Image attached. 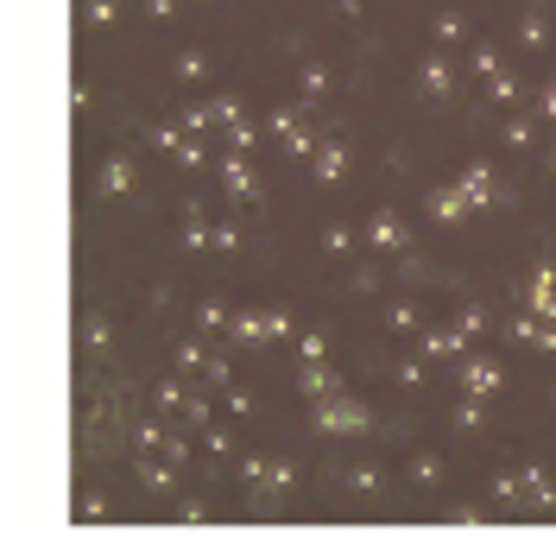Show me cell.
<instances>
[{"mask_svg":"<svg viewBox=\"0 0 556 538\" xmlns=\"http://www.w3.org/2000/svg\"><path fill=\"white\" fill-rule=\"evenodd\" d=\"M184 418H190V425L203 430V425H208V399H203V393H190V405H184Z\"/></svg>","mask_w":556,"mask_h":538,"instance_id":"54","label":"cell"},{"mask_svg":"<svg viewBox=\"0 0 556 538\" xmlns=\"http://www.w3.org/2000/svg\"><path fill=\"white\" fill-rule=\"evenodd\" d=\"M455 425H462V430H481L486 425V393H468V387H462V399H455Z\"/></svg>","mask_w":556,"mask_h":538,"instance_id":"23","label":"cell"},{"mask_svg":"<svg viewBox=\"0 0 556 538\" xmlns=\"http://www.w3.org/2000/svg\"><path fill=\"white\" fill-rule=\"evenodd\" d=\"M519 481H525V513H551L556 506V481L538 463H519Z\"/></svg>","mask_w":556,"mask_h":538,"instance_id":"11","label":"cell"},{"mask_svg":"<svg viewBox=\"0 0 556 538\" xmlns=\"http://www.w3.org/2000/svg\"><path fill=\"white\" fill-rule=\"evenodd\" d=\"M266 127H273L278 140H285V134H298V127H304V102H278V108H273V121H266Z\"/></svg>","mask_w":556,"mask_h":538,"instance_id":"30","label":"cell"},{"mask_svg":"<svg viewBox=\"0 0 556 538\" xmlns=\"http://www.w3.org/2000/svg\"><path fill=\"white\" fill-rule=\"evenodd\" d=\"M430 33H437V45H443V51H450V45H462V38H468V20H462V13H455V7H443V13H437V26H430Z\"/></svg>","mask_w":556,"mask_h":538,"instance_id":"26","label":"cell"},{"mask_svg":"<svg viewBox=\"0 0 556 538\" xmlns=\"http://www.w3.org/2000/svg\"><path fill=\"white\" fill-rule=\"evenodd\" d=\"M525 304H531L538 317H551V323H556V266H551V260L531 273V291H525Z\"/></svg>","mask_w":556,"mask_h":538,"instance_id":"15","label":"cell"},{"mask_svg":"<svg viewBox=\"0 0 556 538\" xmlns=\"http://www.w3.org/2000/svg\"><path fill=\"white\" fill-rule=\"evenodd\" d=\"M538 121H544L538 108H531V114H513V121H506V146H531L538 140Z\"/></svg>","mask_w":556,"mask_h":538,"instance_id":"31","label":"cell"},{"mask_svg":"<svg viewBox=\"0 0 556 538\" xmlns=\"http://www.w3.org/2000/svg\"><path fill=\"white\" fill-rule=\"evenodd\" d=\"M493 501H500V506H519V513H525V481H519V468L493 475Z\"/></svg>","mask_w":556,"mask_h":538,"instance_id":"27","label":"cell"},{"mask_svg":"<svg viewBox=\"0 0 556 538\" xmlns=\"http://www.w3.org/2000/svg\"><path fill=\"white\" fill-rule=\"evenodd\" d=\"M208 367V336H184L177 342V374H203Z\"/></svg>","mask_w":556,"mask_h":538,"instance_id":"22","label":"cell"},{"mask_svg":"<svg viewBox=\"0 0 556 538\" xmlns=\"http://www.w3.org/2000/svg\"><path fill=\"white\" fill-rule=\"evenodd\" d=\"M323 248L336 253V260H348V253H354V228H348V222H329V228H323Z\"/></svg>","mask_w":556,"mask_h":538,"instance_id":"37","label":"cell"},{"mask_svg":"<svg viewBox=\"0 0 556 538\" xmlns=\"http://www.w3.org/2000/svg\"><path fill=\"white\" fill-rule=\"evenodd\" d=\"M146 13H152V20L165 26V20H177V0H146Z\"/></svg>","mask_w":556,"mask_h":538,"instance_id":"57","label":"cell"},{"mask_svg":"<svg viewBox=\"0 0 556 538\" xmlns=\"http://www.w3.org/2000/svg\"><path fill=\"white\" fill-rule=\"evenodd\" d=\"M266 329H273V342H278V336H291V317H285L278 304H266Z\"/></svg>","mask_w":556,"mask_h":538,"instance_id":"55","label":"cell"},{"mask_svg":"<svg viewBox=\"0 0 556 538\" xmlns=\"http://www.w3.org/2000/svg\"><path fill=\"white\" fill-rule=\"evenodd\" d=\"M184 134H215V102H184Z\"/></svg>","mask_w":556,"mask_h":538,"instance_id":"32","label":"cell"},{"mask_svg":"<svg viewBox=\"0 0 556 538\" xmlns=\"http://www.w3.org/2000/svg\"><path fill=\"white\" fill-rule=\"evenodd\" d=\"M76 520H89V526L108 520V495H83V501H76Z\"/></svg>","mask_w":556,"mask_h":538,"instance_id":"49","label":"cell"},{"mask_svg":"<svg viewBox=\"0 0 556 538\" xmlns=\"http://www.w3.org/2000/svg\"><path fill=\"white\" fill-rule=\"evenodd\" d=\"M228 323H235L228 298H203V304H197V329H203V336H228Z\"/></svg>","mask_w":556,"mask_h":538,"instance_id":"19","label":"cell"},{"mask_svg":"<svg viewBox=\"0 0 556 538\" xmlns=\"http://www.w3.org/2000/svg\"><path fill=\"white\" fill-rule=\"evenodd\" d=\"M386 323H392V329H424V311H417L412 298H392V304H386Z\"/></svg>","mask_w":556,"mask_h":538,"instance_id":"33","label":"cell"},{"mask_svg":"<svg viewBox=\"0 0 556 538\" xmlns=\"http://www.w3.org/2000/svg\"><path fill=\"white\" fill-rule=\"evenodd\" d=\"M417 89H424L430 102H450V96H455V58L443 51V45H437V51L417 64Z\"/></svg>","mask_w":556,"mask_h":538,"instance_id":"4","label":"cell"},{"mask_svg":"<svg viewBox=\"0 0 556 538\" xmlns=\"http://www.w3.org/2000/svg\"><path fill=\"white\" fill-rule=\"evenodd\" d=\"M228 342L247 349V355H253V349H266V342H273V329H266V304H241L235 323H228Z\"/></svg>","mask_w":556,"mask_h":538,"instance_id":"7","label":"cell"},{"mask_svg":"<svg viewBox=\"0 0 556 538\" xmlns=\"http://www.w3.org/2000/svg\"><path fill=\"white\" fill-rule=\"evenodd\" d=\"M544 38H551V20H544V7H525V13H519V45H525V51H538Z\"/></svg>","mask_w":556,"mask_h":538,"instance_id":"21","label":"cell"},{"mask_svg":"<svg viewBox=\"0 0 556 538\" xmlns=\"http://www.w3.org/2000/svg\"><path fill=\"white\" fill-rule=\"evenodd\" d=\"M134 184H139L134 152H108V159H102V172H96V203H114V197H127Z\"/></svg>","mask_w":556,"mask_h":538,"instance_id":"3","label":"cell"},{"mask_svg":"<svg viewBox=\"0 0 556 538\" xmlns=\"http://www.w3.org/2000/svg\"><path fill=\"white\" fill-rule=\"evenodd\" d=\"M152 405H159V412H184V405H190V387H184V380H159V387H152Z\"/></svg>","mask_w":556,"mask_h":538,"instance_id":"28","label":"cell"},{"mask_svg":"<svg viewBox=\"0 0 556 538\" xmlns=\"http://www.w3.org/2000/svg\"><path fill=\"white\" fill-rule=\"evenodd\" d=\"M298 393H304V399H329V393H342V380L329 374V361H304V374H298Z\"/></svg>","mask_w":556,"mask_h":538,"instance_id":"17","label":"cell"},{"mask_svg":"<svg viewBox=\"0 0 556 538\" xmlns=\"http://www.w3.org/2000/svg\"><path fill=\"white\" fill-rule=\"evenodd\" d=\"M462 190H468L475 215H481V210H500V197H506V184L493 178V165H468V172H462Z\"/></svg>","mask_w":556,"mask_h":538,"instance_id":"9","label":"cell"},{"mask_svg":"<svg viewBox=\"0 0 556 538\" xmlns=\"http://www.w3.org/2000/svg\"><path fill=\"white\" fill-rule=\"evenodd\" d=\"M531 108H538V114L556 127V76H551V89H544V102H531Z\"/></svg>","mask_w":556,"mask_h":538,"instance_id":"59","label":"cell"},{"mask_svg":"<svg viewBox=\"0 0 556 538\" xmlns=\"http://www.w3.org/2000/svg\"><path fill=\"white\" fill-rule=\"evenodd\" d=\"M462 387L493 399L500 387H506V367H500V361H486V355H462Z\"/></svg>","mask_w":556,"mask_h":538,"instance_id":"10","label":"cell"},{"mask_svg":"<svg viewBox=\"0 0 556 538\" xmlns=\"http://www.w3.org/2000/svg\"><path fill=\"white\" fill-rule=\"evenodd\" d=\"M172 71L184 76V83H197V76L208 71V58H203V51H177V64H172Z\"/></svg>","mask_w":556,"mask_h":538,"instance_id":"47","label":"cell"},{"mask_svg":"<svg viewBox=\"0 0 556 538\" xmlns=\"http://www.w3.org/2000/svg\"><path fill=\"white\" fill-rule=\"evenodd\" d=\"M323 96H329V64H323V58H311V64H304V83H298V102L316 108Z\"/></svg>","mask_w":556,"mask_h":538,"instance_id":"20","label":"cell"},{"mask_svg":"<svg viewBox=\"0 0 556 538\" xmlns=\"http://www.w3.org/2000/svg\"><path fill=\"white\" fill-rule=\"evenodd\" d=\"M336 13H342V20H361V0H336Z\"/></svg>","mask_w":556,"mask_h":538,"instance_id":"60","label":"cell"},{"mask_svg":"<svg viewBox=\"0 0 556 538\" xmlns=\"http://www.w3.org/2000/svg\"><path fill=\"white\" fill-rule=\"evenodd\" d=\"M367 248H374V253H405V248H412L405 215H399V210H374V222H367Z\"/></svg>","mask_w":556,"mask_h":538,"instance_id":"6","label":"cell"},{"mask_svg":"<svg viewBox=\"0 0 556 538\" xmlns=\"http://www.w3.org/2000/svg\"><path fill=\"white\" fill-rule=\"evenodd\" d=\"M538 329H544V317H538V311H531V304H525L519 317L506 323V336H513V342H525V349H531V342H538Z\"/></svg>","mask_w":556,"mask_h":538,"instance_id":"34","label":"cell"},{"mask_svg":"<svg viewBox=\"0 0 556 538\" xmlns=\"http://www.w3.org/2000/svg\"><path fill=\"white\" fill-rule=\"evenodd\" d=\"M298 355L304 361H329V336H323V329H304V336H298Z\"/></svg>","mask_w":556,"mask_h":538,"instance_id":"44","label":"cell"},{"mask_svg":"<svg viewBox=\"0 0 556 538\" xmlns=\"http://www.w3.org/2000/svg\"><path fill=\"white\" fill-rule=\"evenodd\" d=\"M241 248V228L235 222H215V253H235Z\"/></svg>","mask_w":556,"mask_h":538,"instance_id":"52","label":"cell"},{"mask_svg":"<svg viewBox=\"0 0 556 538\" xmlns=\"http://www.w3.org/2000/svg\"><path fill=\"white\" fill-rule=\"evenodd\" d=\"M139 140L152 146V152H177L190 134H184V121H152V127H139Z\"/></svg>","mask_w":556,"mask_h":538,"instance_id":"18","label":"cell"},{"mask_svg":"<svg viewBox=\"0 0 556 538\" xmlns=\"http://www.w3.org/2000/svg\"><path fill=\"white\" fill-rule=\"evenodd\" d=\"M424 210H430V222L455 228V222H468V215H475V203H468V190H462V178H455V184H437V190L424 197Z\"/></svg>","mask_w":556,"mask_h":538,"instance_id":"5","label":"cell"},{"mask_svg":"<svg viewBox=\"0 0 556 538\" xmlns=\"http://www.w3.org/2000/svg\"><path fill=\"white\" fill-rule=\"evenodd\" d=\"M266 475H273V456H241V481L253 488V495L266 488Z\"/></svg>","mask_w":556,"mask_h":538,"instance_id":"40","label":"cell"},{"mask_svg":"<svg viewBox=\"0 0 556 538\" xmlns=\"http://www.w3.org/2000/svg\"><path fill=\"white\" fill-rule=\"evenodd\" d=\"M159 456H172V463L184 468V463H190V443H184L177 430H165V443H159Z\"/></svg>","mask_w":556,"mask_h":538,"instance_id":"51","label":"cell"},{"mask_svg":"<svg viewBox=\"0 0 556 538\" xmlns=\"http://www.w3.org/2000/svg\"><path fill=\"white\" fill-rule=\"evenodd\" d=\"M316 146L323 140H316L311 127H298V134H285V159H316Z\"/></svg>","mask_w":556,"mask_h":538,"instance_id":"41","label":"cell"},{"mask_svg":"<svg viewBox=\"0 0 556 538\" xmlns=\"http://www.w3.org/2000/svg\"><path fill=\"white\" fill-rule=\"evenodd\" d=\"M83 349H89L96 361H102L108 349H114V323H108L102 304H89V311H83Z\"/></svg>","mask_w":556,"mask_h":538,"instance_id":"13","label":"cell"},{"mask_svg":"<svg viewBox=\"0 0 556 538\" xmlns=\"http://www.w3.org/2000/svg\"><path fill=\"white\" fill-rule=\"evenodd\" d=\"M468 342H475V336H468L462 323H450V329H424V336H417V349H424L430 361H462Z\"/></svg>","mask_w":556,"mask_h":538,"instance_id":"8","label":"cell"},{"mask_svg":"<svg viewBox=\"0 0 556 538\" xmlns=\"http://www.w3.org/2000/svg\"><path fill=\"white\" fill-rule=\"evenodd\" d=\"M172 456H159V450H139L134 456V475H139V488H152V495H172Z\"/></svg>","mask_w":556,"mask_h":538,"instance_id":"12","label":"cell"},{"mask_svg":"<svg viewBox=\"0 0 556 538\" xmlns=\"http://www.w3.org/2000/svg\"><path fill=\"white\" fill-rule=\"evenodd\" d=\"M184 248L190 253H203V248H215V228H208V203H184Z\"/></svg>","mask_w":556,"mask_h":538,"instance_id":"14","label":"cell"},{"mask_svg":"<svg viewBox=\"0 0 556 538\" xmlns=\"http://www.w3.org/2000/svg\"><path fill=\"white\" fill-rule=\"evenodd\" d=\"M222 197H228V210H241V203H260L253 152H222Z\"/></svg>","mask_w":556,"mask_h":538,"instance_id":"2","label":"cell"},{"mask_svg":"<svg viewBox=\"0 0 556 538\" xmlns=\"http://www.w3.org/2000/svg\"><path fill=\"white\" fill-rule=\"evenodd\" d=\"M455 323H462V329H468V336H481L486 311H481V304H462V317H455Z\"/></svg>","mask_w":556,"mask_h":538,"instance_id":"53","label":"cell"},{"mask_svg":"<svg viewBox=\"0 0 556 538\" xmlns=\"http://www.w3.org/2000/svg\"><path fill=\"white\" fill-rule=\"evenodd\" d=\"M486 96H493V102H519V76H513V71L486 76Z\"/></svg>","mask_w":556,"mask_h":538,"instance_id":"43","label":"cell"},{"mask_svg":"<svg viewBox=\"0 0 556 538\" xmlns=\"http://www.w3.org/2000/svg\"><path fill=\"white\" fill-rule=\"evenodd\" d=\"M177 520H184V526H203V520H208V506H197V501H184V506H177Z\"/></svg>","mask_w":556,"mask_h":538,"instance_id":"58","label":"cell"},{"mask_svg":"<svg viewBox=\"0 0 556 538\" xmlns=\"http://www.w3.org/2000/svg\"><path fill=\"white\" fill-rule=\"evenodd\" d=\"M311 172H316V184H342V172H348V140H323V146H316Z\"/></svg>","mask_w":556,"mask_h":538,"instance_id":"16","label":"cell"},{"mask_svg":"<svg viewBox=\"0 0 556 538\" xmlns=\"http://www.w3.org/2000/svg\"><path fill=\"white\" fill-rule=\"evenodd\" d=\"M367 425H374V412H367L361 399H348V393L316 399V430H329V437H354V430H367Z\"/></svg>","mask_w":556,"mask_h":538,"instance_id":"1","label":"cell"},{"mask_svg":"<svg viewBox=\"0 0 556 538\" xmlns=\"http://www.w3.org/2000/svg\"><path fill=\"white\" fill-rule=\"evenodd\" d=\"M114 13H121V0H83V20L89 26H114Z\"/></svg>","mask_w":556,"mask_h":538,"instance_id":"46","label":"cell"},{"mask_svg":"<svg viewBox=\"0 0 556 538\" xmlns=\"http://www.w3.org/2000/svg\"><path fill=\"white\" fill-rule=\"evenodd\" d=\"M222 140H228V152H253L260 127H253V121H235V127H222Z\"/></svg>","mask_w":556,"mask_h":538,"instance_id":"39","label":"cell"},{"mask_svg":"<svg viewBox=\"0 0 556 538\" xmlns=\"http://www.w3.org/2000/svg\"><path fill=\"white\" fill-rule=\"evenodd\" d=\"M203 387H215V393H222V387H235V361L222 355V349H208V367H203Z\"/></svg>","mask_w":556,"mask_h":538,"instance_id":"29","label":"cell"},{"mask_svg":"<svg viewBox=\"0 0 556 538\" xmlns=\"http://www.w3.org/2000/svg\"><path fill=\"white\" fill-rule=\"evenodd\" d=\"M424 367H430V355H424V349H417V355H405V361H399V387H412V393H417V387H424Z\"/></svg>","mask_w":556,"mask_h":538,"instance_id":"42","label":"cell"},{"mask_svg":"<svg viewBox=\"0 0 556 538\" xmlns=\"http://www.w3.org/2000/svg\"><path fill=\"white\" fill-rule=\"evenodd\" d=\"M172 159L184 165V172H203V165H208V146H203V134H190V140H184V146L172 152Z\"/></svg>","mask_w":556,"mask_h":538,"instance_id":"35","label":"cell"},{"mask_svg":"<svg viewBox=\"0 0 556 538\" xmlns=\"http://www.w3.org/2000/svg\"><path fill=\"white\" fill-rule=\"evenodd\" d=\"M468 71H475V76L486 83V76H500L506 64H500V51H493V45H475V51H468Z\"/></svg>","mask_w":556,"mask_h":538,"instance_id":"36","label":"cell"},{"mask_svg":"<svg viewBox=\"0 0 556 538\" xmlns=\"http://www.w3.org/2000/svg\"><path fill=\"white\" fill-rule=\"evenodd\" d=\"M208 102H215V127H235V121H247L241 96H208Z\"/></svg>","mask_w":556,"mask_h":538,"instance_id":"38","label":"cell"},{"mask_svg":"<svg viewBox=\"0 0 556 538\" xmlns=\"http://www.w3.org/2000/svg\"><path fill=\"white\" fill-rule=\"evenodd\" d=\"M203 443H208V456H235V437L222 425H203Z\"/></svg>","mask_w":556,"mask_h":538,"instance_id":"48","label":"cell"},{"mask_svg":"<svg viewBox=\"0 0 556 538\" xmlns=\"http://www.w3.org/2000/svg\"><path fill=\"white\" fill-rule=\"evenodd\" d=\"M222 405H228L235 418H247V412H253V393H247V387H222Z\"/></svg>","mask_w":556,"mask_h":538,"instance_id":"50","label":"cell"},{"mask_svg":"<svg viewBox=\"0 0 556 538\" xmlns=\"http://www.w3.org/2000/svg\"><path fill=\"white\" fill-rule=\"evenodd\" d=\"M348 488H354L361 501H380V488H386V468H380V463H361L354 475H348Z\"/></svg>","mask_w":556,"mask_h":538,"instance_id":"24","label":"cell"},{"mask_svg":"<svg viewBox=\"0 0 556 538\" xmlns=\"http://www.w3.org/2000/svg\"><path fill=\"white\" fill-rule=\"evenodd\" d=\"M531 349H538V355H556V323L544 317V329H538V342H531Z\"/></svg>","mask_w":556,"mask_h":538,"instance_id":"56","label":"cell"},{"mask_svg":"<svg viewBox=\"0 0 556 538\" xmlns=\"http://www.w3.org/2000/svg\"><path fill=\"white\" fill-rule=\"evenodd\" d=\"M159 443H165V425H159V418H139L134 425V450H159Z\"/></svg>","mask_w":556,"mask_h":538,"instance_id":"45","label":"cell"},{"mask_svg":"<svg viewBox=\"0 0 556 538\" xmlns=\"http://www.w3.org/2000/svg\"><path fill=\"white\" fill-rule=\"evenodd\" d=\"M412 481L417 488H437L443 481V456L437 450H412Z\"/></svg>","mask_w":556,"mask_h":538,"instance_id":"25","label":"cell"}]
</instances>
